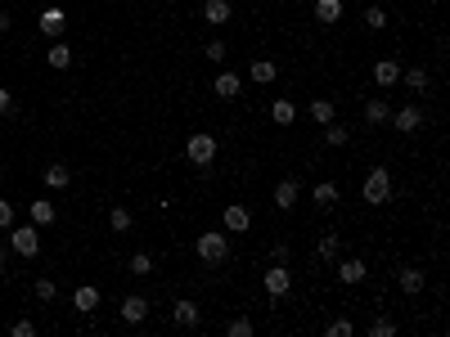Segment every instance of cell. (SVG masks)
<instances>
[{
    "instance_id": "28",
    "label": "cell",
    "mask_w": 450,
    "mask_h": 337,
    "mask_svg": "<svg viewBox=\"0 0 450 337\" xmlns=\"http://www.w3.org/2000/svg\"><path fill=\"white\" fill-rule=\"evenodd\" d=\"M347 140H351L347 126H338V122H329V126H324V144H329V149H342Z\"/></svg>"
},
{
    "instance_id": "25",
    "label": "cell",
    "mask_w": 450,
    "mask_h": 337,
    "mask_svg": "<svg viewBox=\"0 0 450 337\" xmlns=\"http://www.w3.org/2000/svg\"><path fill=\"white\" fill-rule=\"evenodd\" d=\"M338 247H342V238L329 229V234H320V243H315V256H320V261H333V256H338Z\"/></svg>"
},
{
    "instance_id": "37",
    "label": "cell",
    "mask_w": 450,
    "mask_h": 337,
    "mask_svg": "<svg viewBox=\"0 0 450 337\" xmlns=\"http://www.w3.org/2000/svg\"><path fill=\"white\" fill-rule=\"evenodd\" d=\"M225 41H207V63H225Z\"/></svg>"
},
{
    "instance_id": "26",
    "label": "cell",
    "mask_w": 450,
    "mask_h": 337,
    "mask_svg": "<svg viewBox=\"0 0 450 337\" xmlns=\"http://www.w3.org/2000/svg\"><path fill=\"white\" fill-rule=\"evenodd\" d=\"M387 117H392V113H387V104H383V99H369L365 104V122H369V126H387Z\"/></svg>"
},
{
    "instance_id": "24",
    "label": "cell",
    "mask_w": 450,
    "mask_h": 337,
    "mask_svg": "<svg viewBox=\"0 0 450 337\" xmlns=\"http://www.w3.org/2000/svg\"><path fill=\"white\" fill-rule=\"evenodd\" d=\"M271 117L280 122V126H293V122H298V108H293V99H275V104H271Z\"/></svg>"
},
{
    "instance_id": "42",
    "label": "cell",
    "mask_w": 450,
    "mask_h": 337,
    "mask_svg": "<svg viewBox=\"0 0 450 337\" xmlns=\"http://www.w3.org/2000/svg\"><path fill=\"white\" fill-rule=\"evenodd\" d=\"M0 265H5V243H0Z\"/></svg>"
},
{
    "instance_id": "41",
    "label": "cell",
    "mask_w": 450,
    "mask_h": 337,
    "mask_svg": "<svg viewBox=\"0 0 450 337\" xmlns=\"http://www.w3.org/2000/svg\"><path fill=\"white\" fill-rule=\"evenodd\" d=\"M9 23H14V18H9L5 9H0V32H9Z\"/></svg>"
},
{
    "instance_id": "8",
    "label": "cell",
    "mask_w": 450,
    "mask_h": 337,
    "mask_svg": "<svg viewBox=\"0 0 450 337\" xmlns=\"http://www.w3.org/2000/svg\"><path fill=\"white\" fill-rule=\"evenodd\" d=\"M171 320H176L180 329H198V324H203V311H198V302H171Z\"/></svg>"
},
{
    "instance_id": "1",
    "label": "cell",
    "mask_w": 450,
    "mask_h": 337,
    "mask_svg": "<svg viewBox=\"0 0 450 337\" xmlns=\"http://www.w3.org/2000/svg\"><path fill=\"white\" fill-rule=\"evenodd\" d=\"M194 252L203 256L207 265H216V261H225L230 256V238H225V229H207V234H198V243H194Z\"/></svg>"
},
{
    "instance_id": "2",
    "label": "cell",
    "mask_w": 450,
    "mask_h": 337,
    "mask_svg": "<svg viewBox=\"0 0 450 337\" xmlns=\"http://www.w3.org/2000/svg\"><path fill=\"white\" fill-rule=\"evenodd\" d=\"M185 158L194 162V167H212V162H216V135H207V131L189 135V140H185Z\"/></svg>"
},
{
    "instance_id": "6",
    "label": "cell",
    "mask_w": 450,
    "mask_h": 337,
    "mask_svg": "<svg viewBox=\"0 0 450 337\" xmlns=\"http://www.w3.org/2000/svg\"><path fill=\"white\" fill-rule=\"evenodd\" d=\"M221 225L230 229V234H248V229H252V211H248L243 202H230V207L221 211Z\"/></svg>"
},
{
    "instance_id": "31",
    "label": "cell",
    "mask_w": 450,
    "mask_h": 337,
    "mask_svg": "<svg viewBox=\"0 0 450 337\" xmlns=\"http://www.w3.org/2000/svg\"><path fill=\"white\" fill-rule=\"evenodd\" d=\"M356 333V324L347 320V315H338V320H329V329H324V337H351Z\"/></svg>"
},
{
    "instance_id": "13",
    "label": "cell",
    "mask_w": 450,
    "mask_h": 337,
    "mask_svg": "<svg viewBox=\"0 0 450 337\" xmlns=\"http://www.w3.org/2000/svg\"><path fill=\"white\" fill-rule=\"evenodd\" d=\"M298 198H302L298 180H280V185H275V207H280V211H293V207H298Z\"/></svg>"
},
{
    "instance_id": "30",
    "label": "cell",
    "mask_w": 450,
    "mask_h": 337,
    "mask_svg": "<svg viewBox=\"0 0 450 337\" xmlns=\"http://www.w3.org/2000/svg\"><path fill=\"white\" fill-rule=\"evenodd\" d=\"M315 202H320V207H333V202H338V185H333V180H320V185H315Z\"/></svg>"
},
{
    "instance_id": "16",
    "label": "cell",
    "mask_w": 450,
    "mask_h": 337,
    "mask_svg": "<svg viewBox=\"0 0 450 337\" xmlns=\"http://www.w3.org/2000/svg\"><path fill=\"white\" fill-rule=\"evenodd\" d=\"M342 14H347V9H342V0H315V23L333 27V23H338Z\"/></svg>"
},
{
    "instance_id": "34",
    "label": "cell",
    "mask_w": 450,
    "mask_h": 337,
    "mask_svg": "<svg viewBox=\"0 0 450 337\" xmlns=\"http://www.w3.org/2000/svg\"><path fill=\"white\" fill-rule=\"evenodd\" d=\"M149 270H153V256L149 252H136V256H131V274H149Z\"/></svg>"
},
{
    "instance_id": "23",
    "label": "cell",
    "mask_w": 450,
    "mask_h": 337,
    "mask_svg": "<svg viewBox=\"0 0 450 337\" xmlns=\"http://www.w3.org/2000/svg\"><path fill=\"white\" fill-rule=\"evenodd\" d=\"M68 180H72V171L63 167V162H50V167H45V185L50 189H68Z\"/></svg>"
},
{
    "instance_id": "35",
    "label": "cell",
    "mask_w": 450,
    "mask_h": 337,
    "mask_svg": "<svg viewBox=\"0 0 450 337\" xmlns=\"http://www.w3.org/2000/svg\"><path fill=\"white\" fill-rule=\"evenodd\" d=\"M225 333H230V337H252V320H230Z\"/></svg>"
},
{
    "instance_id": "15",
    "label": "cell",
    "mask_w": 450,
    "mask_h": 337,
    "mask_svg": "<svg viewBox=\"0 0 450 337\" xmlns=\"http://www.w3.org/2000/svg\"><path fill=\"white\" fill-rule=\"evenodd\" d=\"M230 14H234V9H230V0H203V18H207L212 27H225Z\"/></svg>"
},
{
    "instance_id": "39",
    "label": "cell",
    "mask_w": 450,
    "mask_h": 337,
    "mask_svg": "<svg viewBox=\"0 0 450 337\" xmlns=\"http://www.w3.org/2000/svg\"><path fill=\"white\" fill-rule=\"evenodd\" d=\"M9 225H14V207L0 198V229H9Z\"/></svg>"
},
{
    "instance_id": "3",
    "label": "cell",
    "mask_w": 450,
    "mask_h": 337,
    "mask_svg": "<svg viewBox=\"0 0 450 337\" xmlns=\"http://www.w3.org/2000/svg\"><path fill=\"white\" fill-rule=\"evenodd\" d=\"M360 198L369 202V207H383V202L392 198V176H387V167H374L365 176V189H360Z\"/></svg>"
},
{
    "instance_id": "5",
    "label": "cell",
    "mask_w": 450,
    "mask_h": 337,
    "mask_svg": "<svg viewBox=\"0 0 450 337\" xmlns=\"http://www.w3.org/2000/svg\"><path fill=\"white\" fill-rule=\"evenodd\" d=\"M9 247H14L18 256H27V261H32L36 252H41V234H36V225H9Z\"/></svg>"
},
{
    "instance_id": "32",
    "label": "cell",
    "mask_w": 450,
    "mask_h": 337,
    "mask_svg": "<svg viewBox=\"0 0 450 337\" xmlns=\"http://www.w3.org/2000/svg\"><path fill=\"white\" fill-rule=\"evenodd\" d=\"M365 27L383 32V27H387V9H383V5H369V9H365Z\"/></svg>"
},
{
    "instance_id": "20",
    "label": "cell",
    "mask_w": 450,
    "mask_h": 337,
    "mask_svg": "<svg viewBox=\"0 0 450 337\" xmlns=\"http://www.w3.org/2000/svg\"><path fill=\"white\" fill-rule=\"evenodd\" d=\"M333 117H338V108H333V99H311V122H315V126H329Z\"/></svg>"
},
{
    "instance_id": "17",
    "label": "cell",
    "mask_w": 450,
    "mask_h": 337,
    "mask_svg": "<svg viewBox=\"0 0 450 337\" xmlns=\"http://www.w3.org/2000/svg\"><path fill=\"white\" fill-rule=\"evenodd\" d=\"M27 216H32V225H54V216H59V211H54L50 198H36L32 207H27Z\"/></svg>"
},
{
    "instance_id": "4",
    "label": "cell",
    "mask_w": 450,
    "mask_h": 337,
    "mask_svg": "<svg viewBox=\"0 0 450 337\" xmlns=\"http://www.w3.org/2000/svg\"><path fill=\"white\" fill-rule=\"evenodd\" d=\"M262 288H266V297H275V302H284L289 297V288H293V270L284 265V261H275L271 270L262 274Z\"/></svg>"
},
{
    "instance_id": "27",
    "label": "cell",
    "mask_w": 450,
    "mask_h": 337,
    "mask_svg": "<svg viewBox=\"0 0 450 337\" xmlns=\"http://www.w3.org/2000/svg\"><path fill=\"white\" fill-rule=\"evenodd\" d=\"M131 225H136V220H131L127 207H113V211H109V229H113V234H127Z\"/></svg>"
},
{
    "instance_id": "36",
    "label": "cell",
    "mask_w": 450,
    "mask_h": 337,
    "mask_svg": "<svg viewBox=\"0 0 450 337\" xmlns=\"http://www.w3.org/2000/svg\"><path fill=\"white\" fill-rule=\"evenodd\" d=\"M369 337H396V324L392 320H374L369 324Z\"/></svg>"
},
{
    "instance_id": "38",
    "label": "cell",
    "mask_w": 450,
    "mask_h": 337,
    "mask_svg": "<svg viewBox=\"0 0 450 337\" xmlns=\"http://www.w3.org/2000/svg\"><path fill=\"white\" fill-rule=\"evenodd\" d=\"M14 337H36V324L32 320H14V329H9Z\"/></svg>"
},
{
    "instance_id": "33",
    "label": "cell",
    "mask_w": 450,
    "mask_h": 337,
    "mask_svg": "<svg viewBox=\"0 0 450 337\" xmlns=\"http://www.w3.org/2000/svg\"><path fill=\"white\" fill-rule=\"evenodd\" d=\"M54 293H59L54 279H36V302H54Z\"/></svg>"
},
{
    "instance_id": "21",
    "label": "cell",
    "mask_w": 450,
    "mask_h": 337,
    "mask_svg": "<svg viewBox=\"0 0 450 337\" xmlns=\"http://www.w3.org/2000/svg\"><path fill=\"white\" fill-rule=\"evenodd\" d=\"M248 76H252V81H257V85H271V81H275V76H280V67H275L271 59H257L252 67H248Z\"/></svg>"
},
{
    "instance_id": "29",
    "label": "cell",
    "mask_w": 450,
    "mask_h": 337,
    "mask_svg": "<svg viewBox=\"0 0 450 337\" xmlns=\"http://www.w3.org/2000/svg\"><path fill=\"white\" fill-rule=\"evenodd\" d=\"M401 81H405L410 90H419V94L428 90V72H424V67H410V72H405V67H401Z\"/></svg>"
},
{
    "instance_id": "7",
    "label": "cell",
    "mask_w": 450,
    "mask_h": 337,
    "mask_svg": "<svg viewBox=\"0 0 450 337\" xmlns=\"http://www.w3.org/2000/svg\"><path fill=\"white\" fill-rule=\"evenodd\" d=\"M387 122H392V126H396L401 135H415L419 126H424V108H419V104H405V108H396Z\"/></svg>"
},
{
    "instance_id": "22",
    "label": "cell",
    "mask_w": 450,
    "mask_h": 337,
    "mask_svg": "<svg viewBox=\"0 0 450 337\" xmlns=\"http://www.w3.org/2000/svg\"><path fill=\"white\" fill-rule=\"evenodd\" d=\"M45 63H50V67H59V72H63V67H72V50H68L63 41H54L50 50H45Z\"/></svg>"
},
{
    "instance_id": "10",
    "label": "cell",
    "mask_w": 450,
    "mask_h": 337,
    "mask_svg": "<svg viewBox=\"0 0 450 337\" xmlns=\"http://www.w3.org/2000/svg\"><path fill=\"white\" fill-rule=\"evenodd\" d=\"M36 23H41V32H45V36H63V23H68V14H63L59 5H45Z\"/></svg>"
},
{
    "instance_id": "14",
    "label": "cell",
    "mask_w": 450,
    "mask_h": 337,
    "mask_svg": "<svg viewBox=\"0 0 450 337\" xmlns=\"http://www.w3.org/2000/svg\"><path fill=\"white\" fill-rule=\"evenodd\" d=\"M365 274H369V265H365V261H356V256L338 265V283H347V288H351V283H365Z\"/></svg>"
},
{
    "instance_id": "19",
    "label": "cell",
    "mask_w": 450,
    "mask_h": 337,
    "mask_svg": "<svg viewBox=\"0 0 450 337\" xmlns=\"http://www.w3.org/2000/svg\"><path fill=\"white\" fill-rule=\"evenodd\" d=\"M374 81H378V85H396V81H401V63H396V59H378V63H374Z\"/></svg>"
},
{
    "instance_id": "18",
    "label": "cell",
    "mask_w": 450,
    "mask_h": 337,
    "mask_svg": "<svg viewBox=\"0 0 450 337\" xmlns=\"http://www.w3.org/2000/svg\"><path fill=\"white\" fill-rule=\"evenodd\" d=\"M72 306H77V311H81V315H90L95 306H99V288L81 283V288H77V293H72Z\"/></svg>"
},
{
    "instance_id": "12",
    "label": "cell",
    "mask_w": 450,
    "mask_h": 337,
    "mask_svg": "<svg viewBox=\"0 0 450 337\" xmlns=\"http://www.w3.org/2000/svg\"><path fill=\"white\" fill-rule=\"evenodd\" d=\"M212 90H216V99H239V94H243V76L239 72H221L212 81Z\"/></svg>"
},
{
    "instance_id": "9",
    "label": "cell",
    "mask_w": 450,
    "mask_h": 337,
    "mask_svg": "<svg viewBox=\"0 0 450 337\" xmlns=\"http://www.w3.org/2000/svg\"><path fill=\"white\" fill-rule=\"evenodd\" d=\"M396 283H401V293H405V297H419V293H424V283H428V274L419 265H401Z\"/></svg>"
},
{
    "instance_id": "40",
    "label": "cell",
    "mask_w": 450,
    "mask_h": 337,
    "mask_svg": "<svg viewBox=\"0 0 450 337\" xmlns=\"http://www.w3.org/2000/svg\"><path fill=\"white\" fill-rule=\"evenodd\" d=\"M9 108H14V94H9V90H5V85H0V117H5V113H9Z\"/></svg>"
},
{
    "instance_id": "11",
    "label": "cell",
    "mask_w": 450,
    "mask_h": 337,
    "mask_svg": "<svg viewBox=\"0 0 450 337\" xmlns=\"http://www.w3.org/2000/svg\"><path fill=\"white\" fill-rule=\"evenodd\" d=\"M118 315H122V324H145L149 320V297H127Z\"/></svg>"
}]
</instances>
